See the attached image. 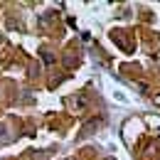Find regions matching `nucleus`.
<instances>
[]
</instances>
